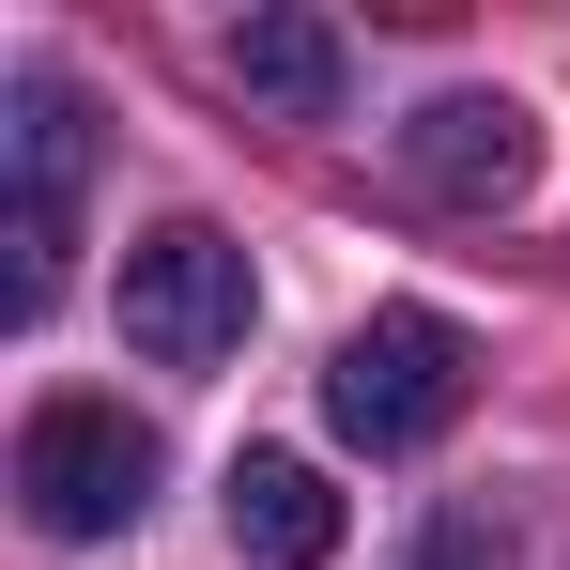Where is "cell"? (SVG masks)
<instances>
[{"label": "cell", "instance_id": "cell-1", "mask_svg": "<svg viewBox=\"0 0 570 570\" xmlns=\"http://www.w3.org/2000/svg\"><path fill=\"white\" fill-rule=\"evenodd\" d=\"M463 401H478V340L448 324V308H371V324L340 340V371H324V416H340L371 463L432 448Z\"/></svg>", "mask_w": 570, "mask_h": 570}, {"label": "cell", "instance_id": "cell-2", "mask_svg": "<svg viewBox=\"0 0 570 570\" xmlns=\"http://www.w3.org/2000/svg\"><path fill=\"white\" fill-rule=\"evenodd\" d=\"M16 493H31L47 540H124L139 493H155V432H139L124 401H31V432H16Z\"/></svg>", "mask_w": 570, "mask_h": 570}, {"label": "cell", "instance_id": "cell-3", "mask_svg": "<svg viewBox=\"0 0 570 570\" xmlns=\"http://www.w3.org/2000/svg\"><path fill=\"white\" fill-rule=\"evenodd\" d=\"M124 340H139L155 371H216V355L247 340V247L200 232V216L139 232V247H124Z\"/></svg>", "mask_w": 570, "mask_h": 570}, {"label": "cell", "instance_id": "cell-4", "mask_svg": "<svg viewBox=\"0 0 570 570\" xmlns=\"http://www.w3.org/2000/svg\"><path fill=\"white\" fill-rule=\"evenodd\" d=\"M78 170H94V124L62 78H16V324L62 293V247H78Z\"/></svg>", "mask_w": 570, "mask_h": 570}, {"label": "cell", "instance_id": "cell-5", "mask_svg": "<svg viewBox=\"0 0 570 570\" xmlns=\"http://www.w3.org/2000/svg\"><path fill=\"white\" fill-rule=\"evenodd\" d=\"M401 170L432 200H463V216H493V200H524L540 186V124L509 94H432L416 124H401Z\"/></svg>", "mask_w": 570, "mask_h": 570}, {"label": "cell", "instance_id": "cell-6", "mask_svg": "<svg viewBox=\"0 0 570 570\" xmlns=\"http://www.w3.org/2000/svg\"><path fill=\"white\" fill-rule=\"evenodd\" d=\"M232 94L278 108V124H340V94H355V47H340V16H232Z\"/></svg>", "mask_w": 570, "mask_h": 570}, {"label": "cell", "instance_id": "cell-7", "mask_svg": "<svg viewBox=\"0 0 570 570\" xmlns=\"http://www.w3.org/2000/svg\"><path fill=\"white\" fill-rule=\"evenodd\" d=\"M232 540H247L263 570H324V556H340V493H324V463L247 448V463H232Z\"/></svg>", "mask_w": 570, "mask_h": 570}]
</instances>
